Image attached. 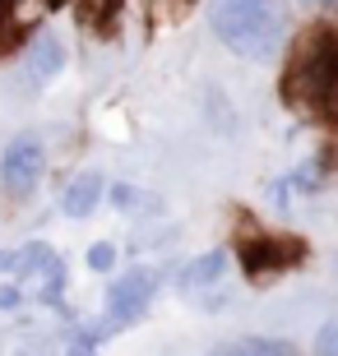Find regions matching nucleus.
I'll return each mask as SVG.
<instances>
[{
  "instance_id": "f257e3e1",
  "label": "nucleus",
  "mask_w": 338,
  "mask_h": 356,
  "mask_svg": "<svg viewBox=\"0 0 338 356\" xmlns=\"http://www.w3.org/2000/svg\"><path fill=\"white\" fill-rule=\"evenodd\" d=\"M278 92H283V102L297 116H311V120L334 116V106H338V33L329 24L306 28V38L292 47Z\"/></svg>"
},
{
  "instance_id": "f03ea898",
  "label": "nucleus",
  "mask_w": 338,
  "mask_h": 356,
  "mask_svg": "<svg viewBox=\"0 0 338 356\" xmlns=\"http://www.w3.org/2000/svg\"><path fill=\"white\" fill-rule=\"evenodd\" d=\"M208 28L218 33L227 51L246 60H269L283 42V10L273 0H213L208 5Z\"/></svg>"
},
{
  "instance_id": "7ed1b4c3",
  "label": "nucleus",
  "mask_w": 338,
  "mask_h": 356,
  "mask_svg": "<svg viewBox=\"0 0 338 356\" xmlns=\"http://www.w3.org/2000/svg\"><path fill=\"white\" fill-rule=\"evenodd\" d=\"M158 296V273L153 268H125V273L107 287V305H102V324L107 329H125V324H135V319L148 315V305H153Z\"/></svg>"
},
{
  "instance_id": "20e7f679",
  "label": "nucleus",
  "mask_w": 338,
  "mask_h": 356,
  "mask_svg": "<svg viewBox=\"0 0 338 356\" xmlns=\"http://www.w3.org/2000/svg\"><path fill=\"white\" fill-rule=\"evenodd\" d=\"M42 172H47V148L33 139V134H19L10 148H5V158H0V190L10 199H24L38 190Z\"/></svg>"
},
{
  "instance_id": "39448f33",
  "label": "nucleus",
  "mask_w": 338,
  "mask_h": 356,
  "mask_svg": "<svg viewBox=\"0 0 338 356\" xmlns=\"http://www.w3.org/2000/svg\"><path fill=\"white\" fill-rule=\"evenodd\" d=\"M236 254H241V268H246L250 277H273L283 273V268L301 264V254H306V245L292 236H269V232H255V236H246L241 245H236Z\"/></svg>"
},
{
  "instance_id": "423d86ee",
  "label": "nucleus",
  "mask_w": 338,
  "mask_h": 356,
  "mask_svg": "<svg viewBox=\"0 0 338 356\" xmlns=\"http://www.w3.org/2000/svg\"><path fill=\"white\" fill-rule=\"evenodd\" d=\"M24 70H28V83H33V88L52 83L56 74L66 70V42H61V38H52V33H42V38L33 42V47H28Z\"/></svg>"
},
{
  "instance_id": "0eeeda50",
  "label": "nucleus",
  "mask_w": 338,
  "mask_h": 356,
  "mask_svg": "<svg viewBox=\"0 0 338 356\" xmlns=\"http://www.w3.org/2000/svg\"><path fill=\"white\" fill-rule=\"evenodd\" d=\"M102 204V176L98 172H84L70 181L66 199H61V209H66V218H93V209Z\"/></svg>"
},
{
  "instance_id": "6e6552de",
  "label": "nucleus",
  "mask_w": 338,
  "mask_h": 356,
  "mask_svg": "<svg viewBox=\"0 0 338 356\" xmlns=\"http://www.w3.org/2000/svg\"><path fill=\"white\" fill-rule=\"evenodd\" d=\"M222 273H227V250H208V254H199V259H190V264L181 268V287L199 291V287H208V282H218Z\"/></svg>"
},
{
  "instance_id": "1a4fd4ad",
  "label": "nucleus",
  "mask_w": 338,
  "mask_h": 356,
  "mask_svg": "<svg viewBox=\"0 0 338 356\" xmlns=\"http://www.w3.org/2000/svg\"><path fill=\"white\" fill-rule=\"evenodd\" d=\"M116 10H121V0H84V5H79V24H89V28L102 33Z\"/></svg>"
},
{
  "instance_id": "9d476101",
  "label": "nucleus",
  "mask_w": 338,
  "mask_h": 356,
  "mask_svg": "<svg viewBox=\"0 0 338 356\" xmlns=\"http://www.w3.org/2000/svg\"><path fill=\"white\" fill-rule=\"evenodd\" d=\"M222 352H292V343H283V338H236Z\"/></svg>"
},
{
  "instance_id": "9b49d317",
  "label": "nucleus",
  "mask_w": 338,
  "mask_h": 356,
  "mask_svg": "<svg viewBox=\"0 0 338 356\" xmlns=\"http://www.w3.org/2000/svg\"><path fill=\"white\" fill-rule=\"evenodd\" d=\"M89 268H98V273H112V268H116V245H112V241H98V245L89 250Z\"/></svg>"
},
{
  "instance_id": "f8f14e48",
  "label": "nucleus",
  "mask_w": 338,
  "mask_h": 356,
  "mask_svg": "<svg viewBox=\"0 0 338 356\" xmlns=\"http://www.w3.org/2000/svg\"><path fill=\"white\" fill-rule=\"evenodd\" d=\"M19 301H24V287L19 282H0V310H14Z\"/></svg>"
},
{
  "instance_id": "ddd939ff",
  "label": "nucleus",
  "mask_w": 338,
  "mask_h": 356,
  "mask_svg": "<svg viewBox=\"0 0 338 356\" xmlns=\"http://www.w3.org/2000/svg\"><path fill=\"white\" fill-rule=\"evenodd\" d=\"M315 347H320V352H338V324H325L320 338H315Z\"/></svg>"
},
{
  "instance_id": "4468645a",
  "label": "nucleus",
  "mask_w": 338,
  "mask_h": 356,
  "mask_svg": "<svg viewBox=\"0 0 338 356\" xmlns=\"http://www.w3.org/2000/svg\"><path fill=\"white\" fill-rule=\"evenodd\" d=\"M0 273H19V254L0 250Z\"/></svg>"
},
{
  "instance_id": "2eb2a0df",
  "label": "nucleus",
  "mask_w": 338,
  "mask_h": 356,
  "mask_svg": "<svg viewBox=\"0 0 338 356\" xmlns=\"http://www.w3.org/2000/svg\"><path fill=\"white\" fill-rule=\"evenodd\" d=\"M176 5H181V10H185V5H190V0H176Z\"/></svg>"
},
{
  "instance_id": "dca6fc26",
  "label": "nucleus",
  "mask_w": 338,
  "mask_h": 356,
  "mask_svg": "<svg viewBox=\"0 0 338 356\" xmlns=\"http://www.w3.org/2000/svg\"><path fill=\"white\" fill-rule=\"evenodd\" d=\"M301 5H315V0H301Z\"/></svg>"
}]
</instances>
